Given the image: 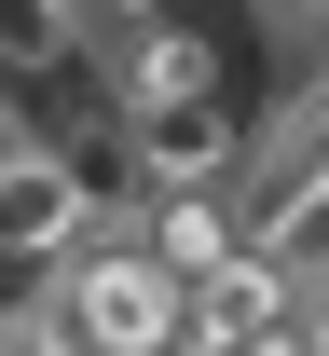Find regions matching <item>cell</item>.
I'll use <instances>...</instances> for the list:
<instances>
[{"label": "cell", "instance_id": "1", "mask_svg": "<svg viewBox=\"0 0 329 356\" xmlns=\"http://www.w3.org/2000/svg\"><path fill=\"white\" fill-rule=\"evenodd\" d=\"M302 315V274L275 261V247H234V261H206L179 288V329L192 343H261V329H288Z\"/></svg>", "mask_w": 329, "mask_h": 356}, {"label": "cell", "instance_id": "2", "mask_svg": "<svg viewBox=\"0 0 329 356\" xmlns=\"http://www.w3.org/2000/svg\"><path fill=\"white\" fill-rule=\"evenodd\" d=\"M234 247H247V233H234V192H151V261L179 274V288L206 261H234Z\"/></svg>", "mask_w": 329, "mask_h": 356}, {"label": "cell", "instance_id": "3", "mask_svg": "<svg viewBox=\"0 0 329 356\" xmlns=\"http://www.w3.org/2000/svg\"><path fill=\"white\" fill-rule=\"evenodd\" d=\"M179 356H220V343H179Z\"/></svg>", "mask_w": 329, "mask_h": 356}]
</instances>
